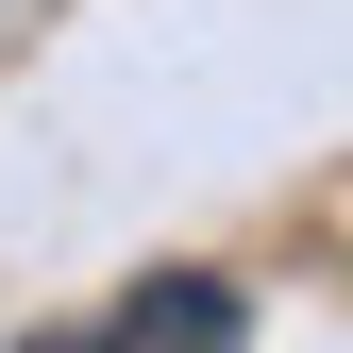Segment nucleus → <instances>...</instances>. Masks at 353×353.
Returning <instances> with one entry per match:
<instances>
[{"instance_id":"nucleus-1","label":"nucleus","mask_w":353,"mask_h":353,"mask_svg":"<svg viewBox=\"0 0 353 353\" xmlns=\"http://www.w3.org/2000/svg\"><path fill=\"white\" fill-rule=\"evenodd\" d=\"M152 336H168V353H236L252 303H236V286H135V303H118V353H152Z\"/></svg>"}]
</instances>
